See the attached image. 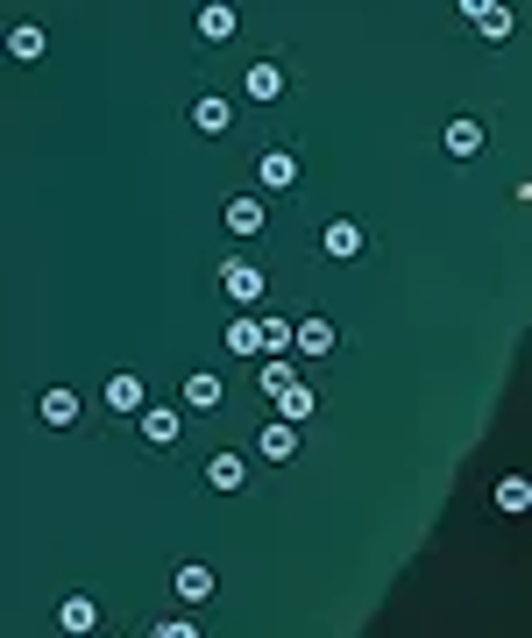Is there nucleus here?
<instances>
[{
  "label": "nucleus",
  "instance_id": "nucleus-12",
  "mask_svg": "<svg viewBox=\"0 0 532 638\" xmlns=\"http://www.w3.org/2000/svg\"><path fill=\"white\" fill-rule=\"evenodd\" d=\"M227 121H235V107H227V100H213V93L192 100V128H199V135H227Z\"/></svg>",
  "mask_w": 532,
  "mask_h": 638
},
{
  "label": "nucleus",
  "instance_id": "nucleus-1",
  "mask_svg": "<svg viewBox=\"0 0 532 638\" xmlns=\"http://www.w3.org/2000/svg\"><path fill=\"white\" fill-rule=\"evenodd\" d=\"M220 284H227V298H235V305H263V291H270V277H263L256 263H227Z\"/></svg>",
  "mask_w": 532,
  "mask_h": 638
},
{
  "label": "nucleus",
  "instance_id": "nucleus-5",
  "mask_svg": "<svg viewBox=\"0 0 532 638\" xmlns=\"http://www.w3.org/2000/svg\"><path fill=\"white\" fill-rule=\"evenodd\" d=\"M107 405H114V412H128V419L149 405V390H142V376H135V369H121V376L107 383Z\"/></svg>",
  "mask_w": 532,
  "mask_h": 638
},
{
  "label": "nucleus",
  "instance_id": "nucleus-24",
  "mask_svg": "<svg viewBox=\"0 0 532 638\" xmlns=\"http://www.w3.org/2000/svg\"><path fill=\"white\" fill-rule=\"evenodd\" d=\"M476 29H483L490 43H497V36H511V8H504V0H497V8H490V15H476Z\"/></svg>",
  "mask_w": 532,
  "mask_h": 638
},
{
  "label": "nucleus",
  "instance_id": "nucleus-16",
  "mask_svg": "<svg viewBox=\"0 0 532 638\" xmlns=\"http://www.w3.org/2000/svg\"><path fill=\"white\" fill-rule=\"evenodd\" d=\"M242 86H249V100H263V107H270V100L284 93V71H277V64H249Z\"/></svg>",
  "mask_w": 532,
  "mask_h": 638
},
{
  "label": "nucleus",
  "instance_id": "nucleus-21",
  "mask_svg": "<svg viewBox=\"0 0 532 638\" xmlns=\"http://www.w3.org/2000/svg\"><path fill=\"white\" fill-rule=\"evenodd\" d=\"M227 348H235V355H263V341H256V319H235V327H227Z\"/></svg>",
  "mask_w": 532,
  "mask_h": 638
},
{
  "label": "nucleus",
  "instance_id": "nucleus-25",
  "mask_svg": "<svg viewBox=\"0 0 532 638\" xmlns=\"http://www.w3.org/2000/svg\"><path fill=\"white\" fill-rule=\"evenodd\" d=\"M490 8H497V0H462V15H469V22H476V15H490Z\"/></svg>",
  "mask_w": 532,
  "mask_h": 638
},
{
  "label": "nucleus",
  "instance_id": "nucleus-3",
  "mask_svg": "<svg viewBox=\"0 0 532 638\" xmlns=\"http://www.w3.org/2000/svg\"><path fill=\"white\" fill-rule=\"evenodd\" d=\"M320 249H327L334 263H355V256H362V227H355V220H334V227H320Z\"/></svg>",
  "mask_w": 532,
  "mask_h": 638
},
{
  "label": "nucleus",
  "instance_id": "nucleus-6",
  "mask_svg": "<svg viewBox=\"0 0 532 638\" xmlns=\"http://www.w3.org/2000/svg\"><path fill=\"white\" fill-rule=\"evenodd\" d=\"M57 631H71V638L100 631V610H93V596H64V610H57Z\"/></svg>",
  "mask_w": 532,
  "mask_h": 638
},
{
  "label": "nucleus",
  "instance_id": "nucleus-18",
  "mask_svg": "<svg viewBox=\"0 0 532 638\" xmlns=\"http://www.w3.org/2000/svg\"><path fill=\"white\" fill-rule=\"evenodd\" d=\"M185 405H192V412H213V405H220V376H206V369L185 376Z\"/></svg>",
  "mask_w": 532,
  "mask_h": 638
},
{
  "label": "nucleus",
  "instance_id": "nucleus-14",
  "mask_svg": "<svg viewBox=\"0 0 532 638\" xmlns=\"http://www.w3.org/2000/svg\"><path fill=\"white\" fill-rule=\"evenodd\" d=\"M43 426H71V419H79V390H43Z\"/></svg>",
  "mask_w": 532,
  "mask_h": 638
},
{
  "label": "nucleus",
  "instance_id": "nucleus-2",
  "mask_svg": "<svg viewBox=\"0 0 532 638\" xmlns=\"http://www.w3.org/2000/svg\"><path fill=\"white\" fill-rule=\"evenodd\" d=\"M256 185H263V192L298 185V156H291V149H263V156H256Z\"/></svg>",
  "mask_w": 532,
  "mask_h": 638
},
{
  "label": "nucleus",
  "instance_id": "nucleus-15",
  "mask_svg": "<svg viewBox=\"0 0 532 638\" xmlns=\"http://www.w3.org/2000/svg\"><path fill=\"white\" fill-rule=\"evenodd\" d=\"M291 454H298V426H291V419L263 426V461H291Z\"/></svg>",
  "mask_w": 532,
  "mask_h": 638
},
{
  "label": "nucleus",
  "instance_id": "nucleus-7",
  "mask_svg": "<svg viewBox=\"0 0 532 638\" xmlns=\"http://www.w3.org/2000/svg\"><path fill=\"white\" fill-rule=\"evenodd\" d=\"M270 220H263V199L256 192H242V199H227V234H263Z\"/></svg>",
  "mask_w": 532,
  "mask_h": 638
},
{
  "label": "nucleus",
  "instance_id": "nucleus-17",
  "mask_svg": "<svg viewBox=\"0 0 532 638\" xmlns=\"http://www.w3.org/2000/svg\"><path fill=\"white\" fill-rule=\"evenodd\" d=\"M483 149V121H447V156H476Z\"/></svg>",
  "mask_w": 532,
  "mask_h": 638
},
{
  "label": "nucleus",
  "instance_id": "nucleus-4",
  "mask_svg": "<svg viewBox=\"0 0 532 638\" xmlns=\"http://www.w3.org/2000/svg\"><path fill=\"white\" fill-rule=\"evenodd\" d=\"M235 22H242L235 0H206V8H199V36H206V43H227V36H235Z\"/></svg>",
  "mask_w": 532,
  "mask_h": 638
},
{
  "label": "nucleus",
  "instance_id": "nucleus-13",
  "mask_svg": "<svg viewBox=\"0 0 532 638\" xmlns=\"http://www.w3.org/2000/svg\"><path fill=\"white\" fill-rule=\"evenodd\" d=\"M43 50H50V36H43L36 22H22V29H8V57H15V64H36Z\"/></svg>",
  "mask_w": 532,
  "mask_h": 638
},
{
  "label": "nucleus",
  "instance_id": "nucleus-8",
  "mask_svg": "<svg viewBox=\"0 0 532 638\" xmlns=\"http://www.w3.org/2000/svg\"><path fill=\"white\" fill-rule=\"evenodd\" d=\"M291 348L298 355H334V319H306V327H291Z\"/></svg>",
  "mask_w": 532,
  "mask_h": 638
},
{
  "label": "nucleus",
  "instance_id": "nucleus-19",
  "mask_svg": "<svg viewBox=\"0 0 532 638\" xmlns=\"http://www.w3.org/2000/svg\"><path fill=\"white\" fill-rule=\"evenodd\" d=\"M178 596L185 603H206L213 596V568H178Z\"/></svg>",
  "mask_w": 532,
  "mask_h": 638
},
{
  "label": "nucleus",
  "instance_id": "nucleus-23",
  "mask_svg": "<svg viewBox=\"0 0 532 638\" xmlns=\"http://www.w3.org/2000/svg\"><path fill=\"white\" fill-rule=\"evenodd\" d=\"M256 362H263V390H270V397H277L284 383H298V376H291V362H277V355H256Z\"/></svg>",
  "mask_w": 532,
  "mask_h": 638
},
{
  "label": "nucleus",
  "instance_id": "nucleus-11",
  "mask_svg": "<svg viewBox=\"0 0 532 638\" xmlns=\"http://www.w3.org/2000/svg\"><path fill=\"white\" fill-rule=\"evenodd\" d=\"M206 483H213V490H242V483H249V461H242V454H213V461H206Z\"/></svg>",
  "mask_w": 532,
  "mask_h": 638
},
{
  "label": "nucleus",
  "instance_id": "nucleus-20",
  "mask_svg": "<svg viewBox=\"0 0 532 638\" xmlns=\"http://www.w3.org/2000/svg\"><path fill=\"white\" fill-rule=\"evenodd\" d=\"M532 504V483H525V475H504V483H497V511H525Z\"/></svg>",
  "mask_w": 532,
  "mask_h": 638
},
{
  "label": "nucleus",
  "instance_id": "nucleus-22",
  "mask_svg": "<svg viewBox=\"0 0 532 638\" xmlns=\"http://www.w3.org/2000/svg\"><path fill=\"white\" fill-rule=\"evenodd\" d=\"M256 341H263V355H284L291 348V327H284V319H256Z\"/></svg>",
  "mask_w": 532,
  "mask_h": 638
},
{
  "label": "nucleus",
  "instance_id": "nucleus-10",
  "mask_svg": "<svg viewBox=\"0 0 532 638\" xmlns=\"http://www.w3.org/2000/svg\"><path fill=\"white\" fill-rule=\"evenodd\" d=\"M135 419H142V440H157V447L178 440V412H171V405H142Z\"/></svg>",
  "mask_w": 532,
  "mask_h": 638
},
{
  "label": "nucleus",
  "instance_id": "nucleus-9",
  "mask_svg": "<svg viewBox=\"0 0 532 638\" xmlns=\"http://www.w3.org/2000/svg\"><path fill=\"white\" fill-rule=\"evenodd\" d=\"M277 412H284V419H291V426H306V419H313V412H320V397H313V390H306V383H284V390H277Z\"/></svg>",
  "mask_w": 532,
  "mask_h": 638
}]
</instances>
